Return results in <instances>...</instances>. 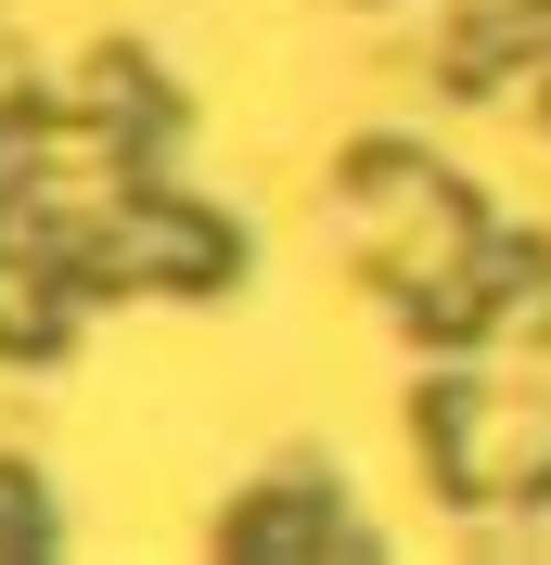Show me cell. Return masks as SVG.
<instances>
[{
  "mask_svg": "<svg viewBox=\"0 0 551 565\" xmlns=\"http://www.w3.org/2000/svg\"><path fill=\"white\" fill-rule=\"evenodd\" d=\"M411 424H423L436 489H462V501H526V489H551V398H539V386H475V373H449V386L411 398Z\"/></svg>",
  "mask_w": 551,
  "mask_h": 565,
  "instance_id": "6da1fadb",
  "label": "cell"
},
{
  "mask_svg": "<svg viewBox=\"0 0 551 565\" xmlns=\"http://www.w3.org/2000/svg\"><path fill=\"white\" fill-rule=\"evenodd\" d=\"M244 270V232L180 193H116V218L90 232V296H206Z\"/></svg>",
  "mask_w": 551,
  "mask_h": 565,
  "instance_id": "7a4b0ae2",
  "label": "cell"
},
{
  "mask_svg": "<svg viewBox=\"0 0 551 565\" xmlns=\"http://www.w3.org/2000/svg\"><path fill=\"white\" fill-rule=\"evenodd\" d=\"M231 553H359V527H346V501L334 489H309V476H295V489H257V501H231Z\"/></svg>",
  "mask_w": 551,
  "mask_h": 565,
  "instance_id": "3957f363",
  "label": "cell"
},
{
  "mask_svg": "<svg viewBox=\"0 0 551 565\" xmlns=\"http://www.w3.org/2000/svg\"><path fill=\"white\" fill-rule=\"evenodd\" d=\"M0 553H52V489L26 462H0Z\"/></svg>",
  "mask_w": 551,
  "mask_h": 565,
  "instance_id": "277c9868",
  "label": "cell"
},
{
  "mask_svg": "<svg viewBox=\"0 0 551 565\" xmlns=\"http://www.w3.org/2000/svg\"><path fill=\"white\" fill-rule=\"evenodd\" d=\"M526 77H539V104H551V0H526Z\"/></svg>",
  "mask_w": 551,
  "mask_h": 565,
  "instance_id": "5b68a950",
  "label": "cell"
}]
</instances>
